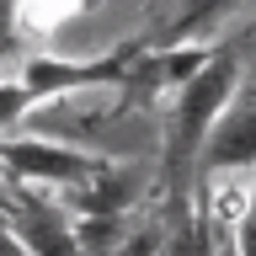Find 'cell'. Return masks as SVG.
<instances>
[{
	"instance_id": "obj_10",
	"label": "cell",
	"mask_w": 256,
	"mask_h": 256,
	"mask_svg": "<svg viewBox=\"0 0 256 256\" xmlns=\"http://www.w3.org/2000/svg\"><path fill=\"white\" fill-rule=\"evenodd\" d=\"M16 48V0H0V59Z\"/></svg>"
},
{
	"instance_id": "obj_8",
	"label": "cell",
	"mask_w": 256,
	"mask_h": 256,
	"mask_svg": "<svg viewBox=\"0 0 256 256\" xmlns=\"http://www.w3.org/2000/svg\"><path fill=\"white\" fill-rule=\"evenodd\" d=\"M230 6H235V0H187V6H182V11H176L171 22H166V27L144 32V38H139V48H176L182 38H192V32H203L208 22H214V16H224Z\"/></svg>"
},
{
	"instance_id": "obj_6",
	"label": "cell",
	"mask_w": 256,
	"mask_h": 256,
	"mask_svg": "<svg viewBox=\"0 0 256 256\" xmlns=\"http://www.w3.org/2000/svg\"><path fill=\"white\" fill-rule=\"evenodd\" d=\"M144 187H150V166H128V171L107 166L96 182L75 187V214L80 219H123L128 208L144 198Z\"/></svg>"
},
{
	"instance_id": "obj_7",
	"label": "cell",
	"mask_w": 256,
	"mask_h": 256,
	"mask_svg": "<svg viewBox=\"0 0 256 256\" xmlns=\"http://www.w3.org/2000/svg\"><path fill=\"white\" fill-rule=\"evenodd\" d=\"M96 0H16V38H54L64 22L86 16Z\"/></svg>"
},
{
	"instance_id": "obj_3",
	"label": "cell",
	"mask_w": 256,
	"mask_h": 256,
	"mask_svg": "<svg viewBox=\"0 0 256 256\" xmlns=\"http://www.w3.org/2000/svg\"><path fill=\"white\" fill-rule=\"evenodd\" d=\"M134 43H139V38H134ZM214 48H219V43H198V48H134L128 75L118 80V86H123V102H118L112 112H102V123H107V118H123L128 107L155 102L160 91H171V86H182V80H192L208 59H214Z\"/></svg>"
},
{
	"instance_id": "obj_4",
	"label": "cell",
	"mask_w": 256,
	"mask_h": 256,
	"mask_svg": "<svg viewBox=\"0 0 256 256\" xmlns=\"http://www.w3.org/2000/svg\"><path fill=\"white\" fill-rule=\"evenodd\" d=\"M139 43H118L112 54L102 59H86V64H64V59H27L22 70V86L32 91V102H48V96H64V91H80V86H118L128 75V59H134Z\"/></svg>"
},
{
	"instance_id": "obj_5",
	"label": "cell",
	"mask_w": 256,
	"mask_h": 256,
	"mask_svg": "<svg viewBox=\"0 0 256 256\" xmlns=\"http://www.w3.org/2000/svg\"><path fill=\"white\" fill-rule=\"evenodd\" d=\"M198 155H203V171H230V176L251 171V160H256V107L240 91H235V107H224L214 118Z\"/></svg>"
},
{
	"instance_id": "obj_2",
	"label": "cell",
	"mask_w": 256,
	"mask_h": 256,
	"mask_svg": "<svg viewBox=\"0 0 256 256\" xmlns=\"http://www.w3.org/2000/svg\"><path fill=\"white\" fill-rule=\"evenodd\" d=\"M112 160L107 155H80L70 144H54V139H0V171L6 182H27V187H86L107 171Z\"/></svg>"
},
{
	"instance_id": "obj_9",
	"label": "cell",
	"mask_w": 256,
	"mask_h": 256,
	"mask_svg": "<svg viewBox=\"0 0 256 256\" xmlns=\"http://www.w3.org/2000/svg\"><path fill=\"white\" fill-rule=\"evenodd\" d=\"M32 107H38V102H32V91L22 80H16V86H0V128H16Z\"/></svg>"
},
{
	"instance_id": "obj_1",
	"label": "cell",
	"mask_w": 256,
	"mask_h": 256,
	"mask_svg": "<svg viewBox=\"0 0 256 256\" xmlns=\"http://www.w3.org/2000/svg\"><path fill=\"white\" fill-rule=\"evenodd\" d=\"M240 43H246V32L230 38V43L214 48V59L198 70L192 80L176 86V107H171V139H166V160H160V171L171 182V203H182V182H187L192 160L203 150L208 128L219 118L240 91Z\"/></svg>"
},
{
	"instance_id": "obj_11",
	"label": "cell",
	"mask_w": 256,
	"mask_h": 256,
	"mask_svg": "<svg viewBox=\"0 0 256 256\" xmlns=\"http://www.w3.org/2000/svg\"><path fill=\"white\" fill-rule=\"evenodd\" d=\"M0 256H32L27 246H22V240H16L11 230H6V224H0Z\"/></svg>"
}]
</instances>
